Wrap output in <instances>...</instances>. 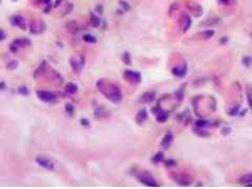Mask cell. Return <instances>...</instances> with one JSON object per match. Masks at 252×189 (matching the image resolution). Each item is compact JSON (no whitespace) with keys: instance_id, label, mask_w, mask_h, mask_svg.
<instances>
[{"instance_id":"obj_1","label":"cell","mask_w":252,"mask_h":189,"mask_svg":"<svg viewBox=\"0 0 252 189\" xmlns=\"http://www.w3.org/2000/svg\"><path fill=\"white\" fill-rule=\"evenodd\" d=\"M31 42L28 39H16L14 40V42L11 44V50L12 52H17L19 48L21 47H26V46H30Z\"/></svg>"},{"instance_id":"obj_2","label":"cell","mask_w":252,"mask_h":189,"mask_svg":"<svg viewBox=\"0 0 252 189\" xmlns=\"http://www.w3.org/2000/svg\"><path fill=\"white\" fill-rule=\"evenodd\" d=\"M36 162H37L41 167L45 169H48V170H53L54 169V163L50 161L48 158H44V156H38L36 159Z\"/></svg>"},{"instance_id":"obj_3","label":"cell","mask_w":252,"mask_h":189,"mask_svg":"<svg viewBox=\"0 0 252 189\" xmlns=\"http://www.w3.org/2000/svg\"><path fill=\"white\" fill-rule=\"evenodd\" d=\"M37 96L43 102H52L56 99V95L54 93H50V91H40L37 93Z\"/></svg>"},{"instance_id":"obj_4","label":"cell","mask_w":252,"mask_h":189,"mask_svg":"<svg viewBox=\"0 0 252 189\" xmlns=\"http://www.w3.org/2000/svg\"><path fill=\"white\" fill-rule=\"evenodd\" d=\"M70 63H72V66L74 67V69L77 71H80L81 68L83 66V59L79 58V57H74V58L70 60Z\"/></svg>"},{"instance_id":"obj_5","label":"cell","mask_w":252,"mask_h":189,"mask_svg":"<svg viewBox=\"0 0 252 189\" xmlns=\"http://www.w3.org/2000/svg\"><path fill=\"white\" fill-rule=\"evenodd\" d=\"M12 23L16 26H19L21 28H25V21L22 17L20 16H15V17H13L12 19Z\"/></svg>"},{"instance_id":"obj_6","label":"cell","mask_w":252,"mask_h":189,"mask_svg":"<svg viewBox=\"0 0 252 189\" xmlns=\"http://www.w3.org/2000/svg\"><path fill=\"white\" fill-rule=\"evenodd\" d=\"M65 91H66V93H70V95H72V93H76L78 91V86L76 85L75 83H67V85L65 86Z\"/></svg>"},{"instance_id":"obj_7","label":"cell","mask_w":252,"mask_h":189,"mask_svg":"<svg viewBox=\"0 0 252 189\" xmlns=\"http://www.w3.org/2000/svg\"><path fill=\"white\" fill-rule=\"evenodd\" d=\"M83 39H84L86 42H89V43L95 42V38L92 37V36H90V35H84V36H83Z\"/></svg>"},{"instance_id":"obj_8","label":"cell","mask_w":252,"mask_h":189,"mask_svg":"<svg viewBox=\"0 0 252 189\" xmlns=\"http://www.w3.org/2000/svg\"><path fill=\"white\" fill-rule=\"evenodd\" d=\"M66 111H67L70 115H72V111H74V107H72V104H66Z\"/></svg>"},{"instance_id":"obj_9","label":"cell","mask_w":252,"mask_h":189,"mask_svg":"<svg viewBox=\"0 0 252 189\" xmlns=\"http://www.w3.org/2000/svg\"><path fill=\"white\" fill-rule=\"evenodd\" d=\"M5 38V34L3 33V30H0V41L1 40H3V39H4Z\"/></svg>"}]
</instances>
